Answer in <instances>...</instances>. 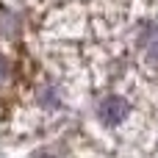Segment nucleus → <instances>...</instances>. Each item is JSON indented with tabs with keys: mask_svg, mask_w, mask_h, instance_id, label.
<instances>
[{
	"mask_svg": "<svg viewBox=\"0 0 158 158\" xmlns=\"http://www.w3.org/2000/svg\"><path fill=\"white\" fill-rule=\"evenodd\" d=\"M128 111H131L128 100H125V97H117V94L103 97L100 106H97V117H100L106 125H119V122L128 117Z\"/></svg>",
	"mask_w": 158,
	"mask_h": 158,
	"instance_id": "f257e3e1",
	"label": "nucleus"
},
{
	"mask_svg": "<svg viewBox=\"0 0 158 158\" xmlns=\"http://www.w3.org/2000/svg\"><path fill=\"white\" fill-rule=\"evenodd\" d=\"M6 78H8V64H6V58L0 56V86L6 83Z\"/></svg>",
	"mask_w": 158,
	"mask_h": 158,
	"instance_id": "f03ea898",
	"label": "nucleus"
},
{
	"mask_svg": "<svg viewBox=\"0 0 158 158\" xmlns=\"http://www.w3.org/2000/svg\"><path fill=\"white\" fill-rule=\"evenodd\" d=\"M150 61H156V64H158V36H156V42L150 44Z\"/></svg>",
	"mask_w": 158,
	"mask_h": 158,
	"instance_id": "7ed1b4c3",
	"label": "nucleus"
}]
</instances>
